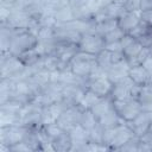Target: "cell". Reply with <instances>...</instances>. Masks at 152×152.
I'll return each instance as SVG.
<instances>
[{"label": "cell", "instance_id": "cell-40", "mask_svg": "<svg viewBox=\"0 0 152 152\" xmlns=\"http://www.w3.org/2000/svg\"><path fill=\"white\" fill-rule=\"evenodd\" d=\"M148 55H150V56L152 57V46H151V48L148 49Z\"/></svg>", "mask_w": 152, "mask_h": 152}, {"label": "cell", "instance_id": "cell-36", "mask_svg": "<svg viewBox=\"0 0 152 152\" xmlns=\"http://www.w3.org/2000/svg\"><path fill=\"white\" fill-rule=\"evenodd\" d=\"M148 72H150V75L152 74V57L148 55L147 57H146V59L142 62V64H141Z\"/></svg>", "mask_w": 152, "mask_h": 152}, {"label": "cell", "instance_id": "cell-18", "mask_svg": "<svg viewBox=\"0 0 152 152\" xmlns=\"http://www.w3.org/2000/svg\"><path fill=\"white\" fill-rule=\"evenodd\" d=\"M53 15H55V19H56L57 24L69 23V21H71V20H75V19H76L75 12H74V10H72L69 5L62 6V7H59L58 10H56Z\"/></svg>", "mask_w": 152, "mask_h": 152}, {"label": "cell", "instance_id": "cell-12", "mask_svg": "<svg viewBox=\"0 0 152 152\" xmlns=\"http://www.w3.org/2000/svg\"><path fill=\"white\" fill-rule=\"evenodd\" d=\"M133 137H135V134L133 133V131L125 124H121L118 126L116 133L109 145V150H119L120 147H122L126 142H128Z\"/></svg>", "mask_w": 152, "mask_h": 152}, {"label": "cell", "instance_id": "cell-38", "mask_svg": "<svg viewBox=\"0 0 152 152\" xmlns=\"http://www.w3.org/2000/svg\"><path fill=\"white\" fill-rule=\"evenodd\" d=\"M141 141H144V142H146V144H148V145H151L152 146V133L151 132H146L144 135H141L140 138H139Z\"/></svg>", "mask_w": 152, "mask_h": 152}, {"label": "cell", "instance_id": "cell-7", "mask_svg": "<svg viewBox=\"0 0 152 152\" xmlns=\"http://www.w3.org/2000/svg\"><path fill=\"white\" fill-rule=\"evenodd\" d=\"M83 110L84 109L80 104L69 106L63 110V113L59 115V118L57 119L56 122L62 127L63 131L69 132L72 127H75L76 125L80 124V119H81Z\"/></svg>", "mask_w": 152, "mask_h": 152}, {"label": "cell", "instance_id": "cell-10", "mask_svg": "<svg viewBox=\"0 0 152 152\" xmlns=\"http://www.w3.org/2000/svg\"><path fill=\"white\" fill-rule=\"evenodd\" d=\"M113 88V83L109 81L107 76L95 78V80H87L86 82V89H89L90 91L95 93L100 97L109 96Z\"/></svg>", "mask_w": 152, "mask_h": 152}, {"label": "cell", "instance_id": "cell-37", "mask_svg": "<svg viewBox=\"0 0 152 152\" xmlns=\"http://www.w3.org/2000/svg\"><path fill=\"white\" fill-rule=\"evenodd\" d=\"M140 18L145 21H147L150 25H152V11L147 12H140Z\"/></svg>", "mask_w": 152, "mask_h": 152}, {"label": "cell", "instance_id": "cell-27", "mask_svg": "<svg viewBox=\"0 0 152 152\" xmlns=\"http://www.w3.org/2000/svg\"><path fill=\"white\" fill-rule=\"evenodd\" d=\"M144 49V46L135 39L132 44H129L127 48H125L124 50H122V55H124V57H125V59H129V58H132V57H134V56H137L141 50Z\"/></svg>", "mask_w": 152, "mask_h": 152}, {"label": "cell", "instance_id": "cell-32", "mask_svg": "<svg viewBox=\"0 0 152 152\" xmlns=\"http://www.w3.org/2000/svg\"><path fill=\"white\" fill-rule=\"evenodd\" d=\"M7 151H15V152L25 151V152H26V151H33V148H32L28 144H26L25 141H19V142H17V144L10 146V147L7 148Z\"/></svg>", "mask_w": 152, "mask_h": 152}, {"label": "cell", "instance_id": "cell-21", "mask_svg": "<svg viewBox=\"0 0 152 152\" xmlns=\"http://www.w3.org/2000/svg\"><path fill=\"white\" fill-rule=\"evenodd\" d=\"M97 124H99V121H97V119L95 118V115L93 114V112L90 109H84L82 112V115H81V119H80V125L83 128H86L89 132Z\"/></svg>", "mask_w": 152, "mask_h": 152}, {"label": "cell", "instance_id": "cell-22", "mask_svg": "<svg viewBox=\"0 0 152 152\" xmlns=\"http://www.w3.org/2000/svg\"><path fill=\"white\" fill-rule=\"evenodd\" d=\"M18 57H19V59H20L26 66H28V65L34 64L37 61H39L40 57H43V55H42V52L39 51V49L36 46L34 49L28 50V51L21 53L20 56H18Z\"/></svg>", "mask_w": 152, "mask_h": 152}, {"label": "cell", "instance_id": "cell-2", "mask_svg": "<svg viewBox=\"0 0 152 152\" xmlns=\"http://www.w3.org/2000/svg\"><path fill=\"white\" fill-rule=\"evenodd\" d=\"M96 56L97 55H93V53H88L78 50L75 57L72 58V61L70 62V65H69L70 70L75 75L88 80L89 75L91 74L93 69L96 65Z\"/></svg>", "mask_w": 152, "mask_h": 152}, {"label": "cell", "instance_id": "cell-35", "mask_svg": "<svg viewBox=\"0 0 152 152\" xmlns=\"http://www.w3.org/2000/svg\"><path fill=\"white\" fill-rule=\"evenodd\" d=\"M152 11V0H141L140 4V12Z\"/></svg>", "mask_w": 152, "mask_h": 152}, {"label": "cell", "instance_id": "cell-19", "mask_svg": "<svg viewBox=\"0 0 152 152\" xmlns=\"http://www.w3.org/2000/svg\"><path fill=\"white\" fill-rule=\"evenodd\" d=\"M115 27H118V19H106V20H102L95 24L93 33H96L103 37L106 33L114 30Z\"/></svg>", "mask_w": 152, "mask_h": 152}, {"label": "cell", "instance_id": "cell-34", "mask_svg": "<svg viewBox=\"0 0 152 152\" xmlns=\"http://www.w3.org/2000/svg\"><path fill=\"white\" fill-rule=\"evenodd\" d=\"M135 39L129 34V33H125V36L120 39V43H121V46H122V50L125 49V48H127L129 44H132L133 42H134Z\"/></svg>", "mask_w": 152, "mask_h": 152}, {"label": "cell", "instance_id": "cell-30", "mask_svg": "<svg viewBox=\"0 0 152 152\" xmlns=\"http://www.w3.org/2000/svg\"><path fill=\"white\" fill-rule=\"evenodd\" d=\"M139 137H133L128 142H126L122 147H120V151H138V145H139Z\"/></svg>", "mask_w": 152, "mask_h": 152}, {"label": "cell", "instance_id": "cell-29", "mask_svg": "<svg viewBox=\"0 0 152 152\" xmlns=\"http://www.w3.org/2000/svg\"><path fill=\"white\" fill-rule=\"evenodd\" d=\"M124 36H125V32L118 26V27H115L114 30H112V31H109L108 33H106V34L103 36V39H104V43L118 42V40H120Z\"/></svg>", "mask_w": 152, "mask_h": 152}, {"label": "cell", "instance_id": "cell-15", "mask_svg": "<svg viewBox=\"0 0 152 152\" xmlns=\"http://www.w3.org/2000/svg\"><path fill=\"white\" fill-rule=\"evenodd\" d=\"M140 12H128L126 11L119 19H118V26L125 32L128 33L139 21H140Z\"/></svg>", "mask_w": 152, "mask_h": 152}, {"label": "cell", "instance_id": "cell-25", "mask_svg": "<svg viewBox=\"0 0 152 152\" xmlns=\"http://www.w3.org/2000/svg\"><path fill=\"white\" fill-rule=\"evenodd\" d=\"M152 30V25H150L147 21L140 19V21L128 32L134 39H139L140 37H142L144 34H146L147 32H150Z\"/></svg>", "mask_w": 152, "mask_h": 152}, {"label": "cell", "instance_id": "cell-8", "mask_svg": "<svg viewBox=\"0 0 152 152\" xmlns=\"http://www.w3.org/2000/svg\"><path fill=\"white\" fill-rule=\"evenodd\" d=\"M104 39L96 33H83L78 42V50L88 53L97 55L104 49Z\"/></svg>", "mask_w": 152, "mask_h": 152}, {"label": "cell", "instance_id": "cell-26", "mask_svg": "<svg viewBox=\"0 0 152 152\" xmlns=\"http://www.w3.org/2000/svg\"><path fill=\"white\" fill-rule=\"evenodd\" d=\"M43 128H44V132L46 133V135L49 137V139L51 140V142H52V140H53V139H56L57 137H59L63 132H65V131H63V129H62V127H61L57 122L48 124V125L43 126Z\"/></svg>", "mask_w": 152, "mask_h": 152}, {"label": "cell", "instance_id": "cell-14", "mask_svg": "<svg viewBox=\"0 0 152 152\" xmlns=\"http://www.w3.org/2000/svg\"><path fill=\"white\" fill-rule=\"evenodd\" d=\"M128 71H129V66L127 64V61L122 59V61L113 63L110 65V68L107 71V77L114 84V83L124 80L125 77H127L128 76Z\"/></svg>", "mask_w": 152, "mask_h": 152}, {"label": "cell", "instance_id": "cell-16", "mask_svg": "<svg viewBox=\"0 0 152 152\" xmlns=\"http://www.w3.org/2000/svg\"><path fill=\"white\" fill-rule=\"evenodd\" d=\"M128 77L138 86L145 87L150 83L151 81V75L150 72L142 66V65H137V66H132L129 68L128 71Z\"/></svg>", "mask_w": 152, "mask_h": 152}, {"label": "cell", "instance_id": "cell-11", "mask_svg": "<svg viewBox=\"0 0 152 152\" xmlns=\"http://www.w3.org/2000/svg\"><path fill=\"white\" fill-rule=\"evenodd\" d=\"M134 86V82L127 76L124 80L113 84L112 91L109 94L112 100H126L131 99V89Z\"/></svg>", "mask_w": 152, "mask_h": 152}, {"label": "cell", "instance_id": "cell-1", "mask_svg": "<svg viewBox=\"0 0 152 152\" xmlns=\"http://www.w3.org/2000/svg\"><path fill=\"white\" fill-rule=\"evenodd\" d=\"M38 45V38L28 30H20L11 39L8 52L13 56H20L21 53L34 49Z\"/></svg>", "mask_w": 152, "mask_h": 152}, {"label": "cell", "instance_id": "cell-17", "mask_svg": "<svg viewBox=\"0 0 152 152\" xmlns=\"http://www.w3.org/2000/svg\"><path fill=\"white\" fill-rule=\"evenodd\" d=\"M52 146L53 150L57 152H66V151H71V146H72V141L70 138L69 132H63L59 137H57L56 139L52 140Z\"/></svg>", "mask_w": 152, "mask_h": 152}, {"label": "cell", "instance_id": "cell-31", "mask_svg": "<svg viewBox=\"0 0 152 152\" xmlns=\"http://www.w3.org/2000/svg\"><path fill=\"white\" fill-rule=\"evenodd\" d=\"M140 4L141 0H126L124 6L128 12H140Z\"/></svg>", "mask_w": 152, "mask_h": 152}, {"label": "cell", "instance_id": "cell-23", "mask_svg": "<svg viewBox=\"0 0 152 152\" xmlns=\"http://www.w3.org/2000/svg\"><path fill=\"white\" fill-rule=\"evenodd\" d=\"M96 64L107 72L108 69L110 68V65L113 64V62H112V52L106 50V49H103L101 52H99L97 56H96Z\"/></svg>", "mask_w": 152, "mask_h": 152}, {"label": "cell", "instance_id": "cell-39", "mask_svg": "<svg viewBox=\"0 0 152 152\" xmlns=\"http://www.w3.org/2000/svg\"><path fill=\"white\" fill-rule=\"evenodd\" d=\"M147 132H151V133H152V120L150 121V125H148V129H147Z\"/></svg>", "mask_w": 152, "mask_h": 152}, {"label": "cell", "instance_id": "cell-28", "mask_svg": "<svg viewBox=\"0 0 152 152\" xmlns=\"http://www.w3.org/2000/svg\"><path fill=\"white\" fill-rule=\"evenodd\" d=\"M148 56V49H146V48H144L137 56H134V57H132V58H129V59H126L127 61V64H128V66L129 68H132V66H137V65H141L142 64V62L146 59V57Z\"/></svg>", "mask_w": 152, "mask_h": 152}, {"label": "cell", "instance_id": "cell-13", "mask_svg": "<svg viewBox=\"0 0 152 152\" xmlns=\"http://www.w3.org/2000/svg\"><path fill=\"white\" fill-rule=\"evenodd\" d=\"M150 118L148 114L146 112H141L140 114H138L133 120L131 121H126V125L133 131V133L137 137H141L144 135L147 129H148V125H150Z\"/></svg>", "mask_w": 152, "mask_h": 152}, {"label": "cell", "instance_id": "cell-5", "mask_svg": "<svg viewBox=\"0 0 152 152\" xmlns=\"http://www.w3.org/2000/svg\"><path fill=\"white\" fill-rule=\"evenodd\" d=\"M28 128L30 127H25V126H20V125H11V126L0 127L1 146L7 150L10 146H12L19 141H23Z\"/></svg>", "mask_w": 152, "mask_h": 152}, {"label": "cell", "instance_id": "cell-3", "mask_svg": "<svg viewBox=\"0 0 152 152\" xmlns=\"http://www.w3.org/2000/svg\"><path fill=\"white\" fill-rule=\"evenodd\" d=\"M25 64L18 56L10 52H1L0 56V77L1 78H17L25 69Z\"/></svg>", "mask_w": 152, "mask_h": 152}, {"label": "cell", "instance_id": "cell-9", "mask_svg": "<svg viewBox=\"0 0 152 152\" xmlns=\"http://www.w3.org/2000/svg\"><path fill=\"white\" fill-rule=\"evenodd\" d=\"M69 107L64 101H57L53 102L46 107H43L42 109V126H45L51 122H56L59 115L63 113V110Z\"/></svg>", "mask_w": 152, "mask_h": 152}, {"label": "cell", "instance_id": "cell-41", "mask_svg": "<svg viewBox=\"0 0 152 152\" xmlns=\"http://www.w3.org/2000/svg\"><path fill=\"white\" fill-rule=\"evenodd\" d=\"M150 82H152V74H151V81Z\"/></svg>", "mask_w": 152, "mask_h": 152}, {"label": "cell", "instance_id": "cell-20", "mask_svg": "<svg viewBox=\"0 0 152 152\" xmlns=\"http://www.w3.org/2000/svg\"><path fill=\"white\" fill-rule=\"evenodd\" d=\"M137 100L140 103L142 112H151L152 110V91L146 86L142 87Z\"/></svg>", "mask_w": 152, "mask_h": 152}, {"label": "cell", "instance_id": "cell-33", "mask_svg": "<svg viewBox=\"0 0 152 152\" xmlns=\"http://www.w3.org/2000/svg\"><path fill=\"white\" fill-rule=\"evenodd\" d=\"M104 49L108 50V51H110V52H122V46H121L120 40L106 43L104 44Z\"/></svg>", "mask_w": 152, "mask_h": 152}, {"label": "cell", "instance_id": "cell-24", "mask_svg": "<svg viewBox=\"0 0 152 152\" xmlns=\"http://www.w3.org/2000/svg\"><path fill=\"white\" fill-rule=\"evenodd\" d=\"M102 97H100L99 95H96L95 93L90 91L89 89H86L84 91V95L80 102V106L83 108V109H90L94 104H96Z\"/></svg>", "mask_w": 152, "mask_h": 152}, {"label": "cell", "instance_id": "cell-4", "mask_svg": "<svg viewBox=\"0 0 152 152\" xmlns=\"http://www.w3.org/2000/svg\"><path fill=\"white\" fill-rule=\"evenodd\" d=\"M42 109L43 107L33 102L25 103L19 112V119L17 125L30 127V128L39 126L42 124Z\"/></svg>", "mask_w": 152, "mask_h": 152}, {"label": "cell", "instance_id": "cell-6", "mask_svg": "<svg viewBox=\"0 0 152 152\" xmlns=\"http://www.w3.org/2000/svg\"><path fill=\"white\" fill-rule=\"evenodd\" d=\"M113 104L116 113L124 121H131L142 112L138 100L132 97L126 100H113Z\"/></svg>", "mask_w": 152, "mask_h": 152}]
</instances>
